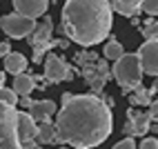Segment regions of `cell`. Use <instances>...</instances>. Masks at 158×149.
Instances as JSON below:
<instances>
[{
  "mask_svg": "<svg viewBox=\"0 0 158 149\" xmlns=\"http://www.w3.org/2000/svg\"><path fill=\"white\" fill-rule=\"evenodd\" d=\"M138 60L143 73L158 76V38H145V42L138 49Z\"/></svg>",
  "mask_w": 158,
  "mask_h": 149,
  "instance_id": "cell-7",
  "label": "cell"
},
{
  "mask_svg": "<svg viewBox=\"0 0 158 149\" xmlns=\"http://www.w3.org/2000/svg\"><path fill=\"white\" fill-rule=\"evenodd\" d=\"M45 78L49 85H56V82H62L67 78V69L69 65L62 58H58L56 54H51V51H47L45 54Z\"/></svg>",
  "mask_w": 158,
  "mask_h": 149,
  "instance_id": "cell-8",
  "label": "cell"
},
{
  "mask_svg": "<svg viewBox=\"0 0 158 149\" xmlns=\"http://www.w3.org/2000/svg\"><path fill=\"white\" fill-rule=\"evenodd\" d=\"M54 143L78 149L96 147L111 134V107L96 93H71L56 111Z\"/></svg>",
  "mask_w": 158,
  "mask_h": 149,
  "instance_id": "cell-1",
  "label": "cell"
},
{
  "mask_svg": "<svg viewBox=\"0 0 158 149\" xmlns=\"http://www.w3.org/2000/svg\"><path fill=\"white\" fill-rule=\"evenodd\" d=\"M36 129H38V122L31 118V114H27V111H18L16 134H18L20 147H25L29 140H34V138H36Z\"/></svg>",
  "mask_w": 158,
  "mask_h": 149,
  "instance_id": "cell-9",
  "label": "cell"
},
{
  "mask_svg": "<svg viewBox=\"0 0 158 149\" xmlns=\"http://www.w3.org/2000/svg\"><path fill=\"white\" fill-rule=\"evenodd\" d=\"M140 149H158V138H143L140 143Z\"/></svg>",
  "mask_w": 158,
  "mask_h": 149,
  "instance_id": "cell-23",
  "label": "cell"
},
{
  "mask_svg": "<svg viewBox=\"0 0 158 149\" xmlns=\"http://www.w3.org/2000/svg\"><path fill=\"white\" fill-rule=\"evenodd\" d=\"M2 85H5V73L0 71V87H2Z\"/></svg>",
  "mask_w": 158,
  "mask_h": 149,
  "instance_id": "cell-35",
  "label": "cell"
},
{
  "mask_svg": "<svg viewBox=\"0 0 158 149\" xmlns=\"http://www.w3.org/2000/svg\"><path fill=\"white\" fill-rule=\"evenodd\" d=\"M127 100H129L131 107H134V105H138V102H136V96H134V93H131V96H127Z\"/></svg>",
  "mask_w": 158,
  "mask_h": 149,
  "instance_id": "cell-32",
  "label": "cell"
},
{
  "mask_svg": "<svg viewBox=\"0 0 158 149\" xmlns=\"http://www.w3.org/2000/svg\"><path fill=\"white\" fill-rule=\"evenodd\" d=\"M123 54H125L123 42L116 38V36H111V38L107 40V45H105V49H102V56L107 58V60H118Z\"/></svg>",
  "mask_w": 158,
  "mask_h": 149,
  "instance_id": "cell-18",
  "label": "cell"
},
{
  "mask_svg": "<svg viewBox=\"0 0 158 149\" xmlns=\"http://www.w3.org/2000/svg\"><path fill=\"white\" fill-rule=\"evenodd\" d=\"M111 76L116 78V82L120 85V89L125 93L131 91L143 78V67H140L138 54H123L118 60H114Z\"/></svg>",
  "mask_w": 158,
  "mask_h": 149,
  "instance_id": "cell-4",
  "label": "cell"
},
{
  "mask_svg": "<svg viewBox=\"0 0 158 149\" xmlns=\"http://www.w3.org/2000/svg\"><path fill=\"white\" fill-rule=\"evenodd\" d=\"M51 34H54V23H51V16L45 14V20L43 23H36L34 31L27 36V40H29V45L34 47V45H38V42H47L51 38Z\"/></svg>",
  "mask_w": 158,
  "mask_h": 149,
  "instance_id": "cell-12",
  "label": "cell"
},
{
  "mask_svg": "<svg viewBox=\"0 0 158 149\" xmlns=\"http://www.w3.org/2000/svg\"><path fill=\"white\" fill-rule=\"evenodd\" d=\"M134 96H136V102H138V105H149L154 91H152V89H145L143 85L138 82V85L134 87Z\"/></svg>",
  "mask_w": 158,
  "mask_h": 149,
  "instance_id": "cell-19",
  "label": "cell"
},
{
  "mask_svg": "<svg viewBox=\"0 0 158 149\" xmlns=\"http://www.w3.org/2000/svg\"><path fill=\"white\" fill-rule=\"evenodd\" d=\"M140 25H143V36L145 38H158V20L149 18V20H145V23H140Z\"/></svg>",
  "mask_w": 158,
  "mask_h": 149,
  "instance_id": "cell-21",
  "label": "cell"
},
{
  "mask_svg": "<svg viewBox=\"0 0 158 149\" xmlns=\"http://www.w3.org/2000/svg\"><path fill=\"white\" fill-rule=\"evenodd\" d=\"M134 147H136L134 138H125V140H120V143L114 145V149H134Z\"/></svg>",
  "mask_w": 158,
  "mask_h": 149,
  "instance_id": "cell-24",
  "label": "cell"
},
{
  "mask_svg": "<svg viewBox=\"0 0 158 149\" xmlns=\"http://www.w3.org/2000/svg\"><path fill=\"white\" fill-rule=\"evenodd\" d=\"M147 107H149V111H147V114H149V118L152 120H158V100H152Z\"/></svg>",
  "mask_w": 158,
  "mask_h": 149,
  "instance_id": "cell-25",
  "label": "cell"
},
{
  "mask_svg": "<svg viewBox=\"0 0 158 149\" xmlns=\"http://www.w3.org/2000/svg\"><path fill=\"white\" fill-rule=\"evenodd\" d=\"M47 7H49V0H14V9L18 14H23V16H29V18H40V16H45L47 11Z\"/></svg>",
  "mask_w": 158,
  "mask_h": 149,
  "instance_id": "cell-10",
  "label": "cell"
},
{
  "mask_svg": "<svg viewBox=\"0 0 158 149\" xmlns=\"http://www.w3.org/2000/svg\"><path fill=\"white\" fill-rule=\"evenodd\" d=\"M54 134H56V127L51 125L49 120L45 122H38V129H36V145H47V143H54Z\"/></svg>",
  "mask_w": 158,
  "mask_h": 149,
  "instance_id": "cell-17",
  "label": "cell"
},
{
  "mask_svg": "<svg viewBox=\"0 0 158 149\" xmlns=\"http://www.w3.org/2000/svg\"><path fill=\"white\" fill-rule=\"evenodd\" d=\"M2 60H5V71L14 73V76L27 69V58H25L23 54H18V51H9Z\"/></svg>",
  "mask_w": 158,
  "mask_h": 149,
  "instance_id": "cell-15",
  "label": "cell"
},
{
  "mask_svg": "<svg viewBox=\"0 0 158 149\" xmlns=\"http://www.w3.org/2000/svg\"><path fill=\"white\" fill-rule=\"evenodd\" d=\"M123 131L127 134V136H134V122L127 118V122H125V127H123Z\"/></svg>",
  "mask_w": 158,
  "mask_h": 149,
  "instance_id": "cell-29",
  "label": "cell"
},
{
  "mask_svg": "<svg viewBox=\"0 0 158 149\" xmlns=\"http://www.w3.org/2000/svg\"><path fill=\"white\" fill-rule=\"evenodd\" d=\"M34 82L38 85V87H40V89H45V87H47V85H49V82L45 80V76H34Z\"/></svg>",
  "mask_w": 158,
  "mask_h": 149,
  "instance_id": "cell-28",
  "label": "cell"
},
{
  "mask_svg": "<svg viewBox=\"0 0 158 149\" xmlns=\"http://www.w3.org/2000/svg\"><path fill=\"white\" fill-rule=\"evenodd\" d=\"M11 51V42H0V58H5Z\"/></svg>",
  "mask_w": 158,
  "mask_h": 149,
  "instance_id": "cell-27",
  "label": "cell"
},
{
  "mask_svg": "<svg viewBox=\"0 0 158 149\" xmlns=\"http://www.w3.org/2000/svg\"><path fill=\"white\" fill-rule=\"evenodd\" d=\"M152 91L158 93V76H156V80H154V85H152Z\"/></svg>",
  "mask_w": 158,
  "mask_h": 149,
  "instance_id": "cell-33",
  "label": "cell"
},
{
  "mask_svg": "<svg viewBox=\"0 0 158 149\" xmlns=\"http://www.w3.org/2000/svg\"><path fill=\"white\" fill-rule=\"evenodd\" d=\"M102 100H105V105H109V107H114V98H109V96H105Z\"/></svg>",
  "mask_w": 158,
  "mask_h": 149,
  "instance_id": "cell-31",
  "label": "cell"
},
{
  "mask_svg": "<svg viewBox=\"0 0 158 149\" xmlns=\"http://www.w3.org/2000/svg\"><path fill=\"white\" fill-rule=\"evenodd\" d=\"M111 11L109 0H65L60 11V29L71 42L94 47L109 36Z\"/></svg>",
  "mask_w": 158,
  "mask_h": 149,
  "instance_id": "cell-2",
  "label": "cell"
},
{
  "mask_svg": "<svg viewBox=\"0 0 158 149\" xmlns=\"http://www.w3.org/2000/svg\"><path fill=\"white\" fill-rule=\"evenodd\" d=\"M127 118L134 122V136H145L149 131V125H152V118L147 111H136L134 107L127 111Z\"/></svg>",
  "mask_w": 158,
  "mask_h": 149,
  "instance_id": "cell-14",
  "label": "cell"
},
{
  "mask_svg": "<svg viewBox=\"0 0 158 149\" xmlns=\"http://www.w3.org/2000/svg\"><path fill=\"white\" fill-rule=\"evenodd\" d=\"M143 11L149 16H158V0H143Z\"/></svg>",
  "mask_w": 158,
  "mask_h": 149,
  "instance_id": "cell-22",
  "label": "cell"
},
{
  "mask_svg": "<svg viewBox=\"0 0 158 149\" xmlns=\"http://www.w3.org/2000/svg\"><path fill=\"white\" fill-rule=\"evenodd\" d=\"M0 27H2V31L9 38H27L31 31H34L36 23H34V18L14 11V14L0 16Z\"/></svg>",
  "mask_w": 158,
  "mask_h": 149,
  "instance_id": "cell-6",
  "label": "cell"
},
{
  "mask_svg": "<svg viewBox=\"0 0 158 149\" xmlns=\"http://www.w3.org/2000/svg\"><path fill=\"white\" fill-rule=\"evenodd\" d=\"M111 9L116 14H120L125 18H131V16H138L143 11V0H109Z\"/></svg>",
  "mask_w": 158,
  "mask_h": 149,
  "instance_id": "cell-13",
  "label": "cell"
},
{
  "mask_svg": "<svg viewBox=\"0 0 158 149\" xmlns=\"http://www.w3.org/2000/svg\"><path fill=\"white\" fill-rule=\"evenodd\" d=\"M73 62H76V67H78V73H82V78H85L87 85L91 87V91L100 93L105 82H107L109 76H111L107 62L102 58H98L94 51H85V49L73 56Z\"/></svg>",
  "mask_w": 158,
  "mask_h": 149,
  "instance_id": "cell-3",
  "label": "cell"
},
{
  "mask_svg": "<svg viewBox=\"0 0 158 149\" xmlns=\"http://www.w3.org/2000/svg\"><path fill=\"white\" fill-rule=\"evenodd\" d=\"M18 111L14 105L0 102V149H18L20 140L16 134Z\"/></svg>",
  "mask_w": 158,
  "mask_h": 149,
  "instance_id": "cell-5",
  "label": "cell"
},
{
  "mask_svg": "<svg viewBox=\"0 0 158 149\" xmlns=\"http://www.w3.org/2000/svg\"><path fill=\"white\" fill-rule=\"evenodd\" d=\"M34 87H36V82H34V76H31V73H27V71L16 73V78H14V91H16L18 96L31 93V91H34Z\"/></svg>",
  "mask_w": 158,
  "mask_h": 149,
  "instance_id": "cell-16",
  "label": "cell"
},
{
  "mask_svg": "<svg viewBox=\"0 0 158 149\" xmlns=\"http://www.w3.org/2000/svg\"><path fill=\"white\" fill-rule=\"evenodd\" d=\"M69 45H71V40H69L67 36H65V38H58V47H60V49H67Z\"/></svg>",
  "mask_w": 158,
  "mask_h": 149,
  "instance_id": "cell-30",
  "label": "cell"
},
{
  "mask_svg": "<svg viewBox=\"0 0 158 149\" xmlns=\"http://www.w3.org/2000/svg\"><path fill=\"white\" fill-rule=\"evenodd\" d=\"M149 131L152 134H158V125H149Z\"/></svg>",
  "mask_w": 158,
  "mask_h": 149,
  "instance_id": "cell-34",
  "label": "cell"
},
{
  "mask_svg": "<svg viewBox=\"0 0 158 149\" xmlns=\"http://www.w3.org/2000/svg\"><path fill=\"white\" fill-rule=\"evenodd\" d=\"M56 111H58V107H56L54 100H34L31 107H29V114H31V118L36 122L49 120L51 116H56Z\"/></svg>",
  "mask_w": 158,
  "mask_h": 149,
  "instance_id": "cell-11",
  "label": "cell"
},
{
  "mask_svg": "<svg viewBox=\"0 0 158 149\" xmlns=\"http://www.w3.org/2000/svg\"><path fill=\"white\" fill-rule=\"evenodd\" d=\"M0 102H7V105H14L16 107L18 105V93L14 91V87L9 89V87H5V85L0 87Z\"/></svg>",
  "mask_w": 158,
  "mask_h": 149,
  "instance_id": "cell-20",
  "label": "cell"
},
{
  "mask_svg": "<svg viewBox=\"0 0 158 149\" xmlns=\"http://www.w3.org/2000/svg\"><path fill=\"white\" fill-rule=\"evenodd\" d=\"M18 102L23 105L25 109H29V107H31V102H34V100H31V98H29V93H27V96H18Z\"/></svg>",
  "mask_w": 158,
  "mask_h": 149,
  "instance_id": "cell-26",
  "label": "cell"
}]
</instances>
